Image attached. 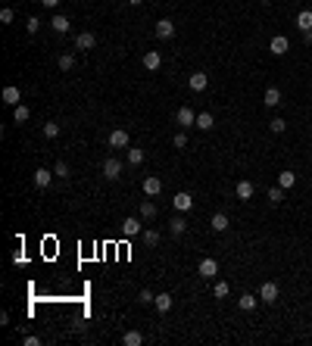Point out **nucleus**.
Here are the masks:
<instances>
[{"label": "nucleus", "instance_id": "obj_11", "mask_svg": "<svg viewBox=\"0 0 312 346\" xmlns=\"http://www.w3.org/2000/svg\"><path fill=\"white\" fill-rule=\"evenodd\" d=\"M3 103L6 106H19L22 103V91L16 88V84H6V88H3Z\"/></svg>", "mask_w": 312, "mask_h": 346}, {"label": "nucleus", "instance_id": "obj_9", "mask_svg": "<svg viewBox=\"0 0 312 346\" xmlns=\"http://www.w3.org/2000/svg\"><path fill=\"white\" fill-rule=\"evenodd\" d=\"M109 147H116V150H128V131H125V128H116L113 134H109Z\"/></svg>", "mask_w": 312, "mask_h": 346}, {"label": "nucleus", "instance_id": "obj_33", "mask_svg": "<svg viewBox=\"0 0 312 346\" xmlns=\"http://www.w3.org/2000/svg\"><path fill=\"white\" fill-rule=\"evenodd\" d=\"M53 175H56V178H63V181H69V165H66L63 159H60V162L53 165Z\"/></svg>", "mask_w": 312, "mask_h": 346}, {"label": "nucleus", "instance_id": "obj_25", "mask_svg": "<svg viewBox=\"0 0 312 346\" xmlns=\"http://www.w3.org/2000/svg\"><path fill=\"white\" fill-rule=\"evenodd\" d=\"M213 125H216L213 113H200V115H197V125H193V128H200V131H209Z\"/></svg>", "mask_w": 312, "mask_h": 346}, {"label": "nucleus", "instance_id": "obj_12", "mask_svg": "<svg viewBox=\"0 0 312 346\" xmlns=\"http://www.w3.org/2000/svg\"><path fill=\"white\" fill-rule=\"evenodd\" d=\"M94 44H97L94 31H81V35H75V47H78V50H94Z\"/></svg>", "mask_w": 312, "mask_h": 346}, {"label": "nucleus", "instance_id": "obj_2", "mask_svg": "<svg viewBox=\"0 0 312 346\" xmlns=\"http://www.w3.org/2000/svg\"><path fill=\"white\" fill-rule=\"evenodd\" d=\"M197 275L200 277H203V281H213V277L218 275V262H216V259H200V265H197Z\"/></svg>", "mask_w": 312, "mask_h": 346}, {"label": "nucleus", "instance_id": "obj_32", "mask_svg": "<svg viewBox=\"0 0 312 346\" xmlns=\"http://www.w3.org/2000/svg\"><path fill=\"white\" fill-rule=\"evenodd\" d=\"M44 138H47V140L60 138V125H56V122H44Z\"/></svg>", "mask_w": 312, "mask_h": 346}, {"label": "nucleus", "instance_id": "obj_41", "mask_svg": "<svg viewBox=\"0 0 312 346\" xmlns=\"http://www.w3.org/2000/svg\"><path fill=\"white\" fill-rule=\"evenodd\" d=\"M22 343H25V346H41V337H35V334H28V337H25Z\"/></svg>", "mask_w": 312, "mask_h": 346}, {"label": "nucleus", "instance_id": "obj_42", "mask_svg": "<svg viewBox=\"0 0 312 346\" xmlns=\"http://www.w3.org/2000/svg\"><path fill=\"white\" fill-rule=\"evenodd\" d=\"M303 41H306V44L312 47V28H309V31H303Z\"/></svg>", "mask_w": 312, "mask_h": 346}, {"label": "nucleus", "instance_id": "obj_26", "mask_svg": "<svg viewBox=\"0 0 312 346\" xmlns=\"http://www.w3.org/2000/svg\"><path fill=\"white\" fill-rule=\"evenodd\" d=\"M297 28H300V31H309V28H312V10L297 13Z\"/></svg>", "mask_w": 312, "mask_h": 346}, {"label": "nucleus", "instance_id": "obj_10", "mask_svg": "<svg viewBox=\"0 0 312 346\" xmlns=\"http://www.w3.org/2000/svg\"><path fill=\"white\" fill-rule=\"evenodd\" d=\"M53 178H56V175L50 172V168H38V172L31 175V181H35V187H41V190H44V187H50V181H53Z\"/></svg>", "mask_w": 312, "mask_h": 346}, {"label": "nucleus", "instance_id": "obj_43", "mask_svg": "<svg viewBox=\"0 0 312 346\" xmlns=\"http://www.w3.org/2000/svg\"><path fill=\"white\" fill-rule=\"evenodd\" d=\"M41 3H44V6H50V10H53V6H60V0H41Z\"/></svg>", "mask_w": 312, "mask_h": 346}, {"label": "nucleus", "instance_id": "obj_7", "mask_svg": "<svg viewBox=\"0 0 312 346\" xmlns=\"http://www.w3.org/2000/svg\"><path fill=\"white\" fill-rule=\"evenodd\" d=\"M206 84H209V75H206V72H193L191 78H188V88L193 91V94H200V91H206Z\"/></svg>", "mask_w": 312, "mask_h": 346}, {"label": "nucleus", "instance_id": "obj_23", "mask_svg": "<svg viewBox=\"0 0 312 346\" xmlns=\"http://www.w3.org/2000/svg\"><path fill=\"white\" fill-rule=\"evenodd\" d=\"M168 231H172V234H175V237H181V234H184V231H188V222H184V218H181V215H175V218H172V222H168Z\"/></svg>", "mask_w": 312, "mask_h": 346}, {"label": "nucleus", "instance_id": "obj_35", "mask_svg": "<svg viewBox=\"0 0 312 346\" xmlns=\"http://www.w3.org/2000/svg\"><path fill=\"white\" fill-rule=\"evenodd\" d=\"M268 128H272L275 134H284V128H288V122H284L281 115H278V119H272V122H268Z\"/></svg>", "mask_w": 312, "mask_h": 346}, {"label": "nucleus", "instance_id": "obj_15", "mask_svg": "<svg viewBox=\"0 0 312 346\" xmlns=\"http://www.w3.org/2000/svg\"><path fill=\"white\" fill-rule=\"evenodd\" d=\"M159 66H163V56H159V50H147V53H144V69H147V72H156Z\"/></svg>", "mask_w": 312, "mask_h": 346}, {"label": "nucleus", "instance_id": "obj_13", "mask_svg": "<svg viewBox=\"0 0 312 346\" xmlns=\"http://www.w3.org/2000/svg\"><path fill=\"white\" fill-rule=\"evenodd\" d=\"M153 31H156V38H159V41H168V38L175 35V22H168V19H159Z\"/></svg>", "mask_w": 312, "mask_h": 346}, {"label": "nucleus", "instance_id": "obj_38", "mask_svg": "<svg viewBox=\"0 0 312 346\" xmlns=\"http://www.w3.org/2000/svg\"><path fill=\"white\" fill-rule=\"evenodd\" d=\"M13 19H16V13L10 10V6H3V10H0V22H3V25H10Z\"/></svg>", "mask_w": 312, "mask_h": 346}, {"label": "nucleus", "instance_id": "obj_46", "mask_svg": "<svg viewBox=\"0 0 312 346\" xmlns=\"http://www.w3.org/2000/svg\"><path fill=\"white\" fill-rule=\"evenodd\" d=\"M293 3H297V0H293Z\"/></svg>", "mask_w": 312, "mask_h": 346}, {"label": "nucleus", "instance_id": "obj_6", "mask_svg": "<svg viewBox=\"0 0 312 346\" xmlns=\"http://www.w3.org/2000/svg\"><path fill=\"white\" fill-rule=\"evenodd\" d=\"M268 50H272V56H284L290 50V41L284 38V35H275L272 41H268Z\"/></svg>", "mask_w": 312, "mask_h": 346}, {"label": "nucleus", "instance_id": "obj_45", "mask_svg": "<svg viewBox=\"0 0 312 346\" xmlns=\"http://www.w3.org/2000/svg\"><path fill=\"white\" fill-rule=\"evenodd\" d=\"M259 3H272V0H259Z\"/></svg>", "mask_w": 312, "mask_h": 346}, {"label": "nucleus", "instance_id": "obj_20", "mask_svg": "<svg viewBox=\"0 0 312 346\" xmlns=\"http://www.w3.org/2000/svg\"><path fill=\"white\" fill-rule=\"evenodd\" d=\"M209 225H213V231H218V234L228 231V215H225V212H216L213 218H209Z\"/></svg>", "mask_w": 312, "mask_h": 346}, {"label": "nucleus", "instance_id": "obj_30", "mask_svg": "<svg viewBox=\"0 0 312 346\" xmlns=\"http://www.w3.org/2000/svg\"><path fill=\"white\" fill-rule=\"evenodd\" d=\"M128 162L141 165V162H144V150H141V147H128Z\"/></svg>", "mask_w": 312, "mask_h": 346}, {"label": "nucleus", "instance_id": "obj_36", "mask_svg": "<svg viewBox=\"0 0 312 346\" xmlns=\"http://www.w3.org/2000/svg\"><path fill=\"white\" fill-rule=\"evenodd\" d=\"M72 66H75V56H72V53H63V56H60V69H63V72H69Z\"/></svg>", "mask_w": 312, "mask_h": 346}, {"label": "nucleus", "instance_id": "obj_16", "mask_svg": "<svg viewBox=\"0 0 312 346\" xmlns=\"http://www.w3.org/2000/svg\"><path fill=\"white\" fill-rule=\"evenodd\" d=\"M263 103H265L268 109H275L278 103H281V91H278L275 84H268V88H265V97H263Z\"/></svg>", "mask_w": 312, "mask_h": 346}, {"label": "nucleus", "instance_id": "obj_14", "mask_svg": "<svg viewBox=\"0 0 312 346\" xmlns=\"http://www.w3.org/2000/svg\"><path fill=\"white\" fill-rule=\"evenodd\" d=\"M234 193H238V200H243V203H247V200H253V193H256V187H253V181H238V187H234Z\"/></svg>", "mask_w": 312, "mask_h": 346}, {"label": "nucleus", "instance_id": "obj_17", "mask_svg": "<svg viewBox=\"0 0 312 346\" xmlns=\"http://www.w3.org/2000/svg\"><path fill=\"white\" fill-rule=\"evenodd\" d=\"M293 184H297V175L290 172V168H284V172H278V187H284V190H290Z\"/></svg>", "mask_w": 312, "mask_h": 346}, {"label": "nucleus", "instance_id": "obj_21", "mask_svg": "<svg viewBox=\"0 0 312 346\" xmlns=\"http://www.w3.org/2000/svg\"><path fill=\"white\" fill-rule=\"evenodd\" d=\"M28 115H31V109L25 106V103H19V106H13V122H16V125L28 122Z\"/></svg>", "mask_w": 312, "mask_h": 346}, {"label": "nucleus", "instance_id": "obj_44", "mask_svg": "<svg viewBox=\"0 0 312 346\" xmlns=\"http://www.w3.org/2000/svg\"><path fill=\"white\" fill-rule=\"evenodd\" d=\"M128 3H131V6H141V3H144V0H128Z\"/></svg>", "mask_w": 312, "mask_h": 346}, {"label": "nucleus", "instance_id": "obj_31", "mask_svg": "<svg viewBox=\"0 0 312 346\" xmlns=\"http://www.w3.org/2000/svg\"><path fill=\"white\" fill-rule=\"evenodd\" d=\"M144 247H159V231L147 228V231H144Z\"/></svg>", "mask_w": 312, "mask_h": 346}, {"label": "nucleus", "instance_id": "obj_37", "mask_svg": "<svg viewBox=\"0 0 312 346\" xmlns=\"http://www.w3.org/2000/svg\"><path fill=\"white\" fill-rule=\"evenodd\" d=\"M38 28H41V19H38V16H31V19L25 22V31H28V35H38Z\"/></svg>", "mask_w": 312, "mask_h": 346}, {"label": "nucleus", "instance_id": "obj_5", "mask_svg": "<svg viewBox=\"0 0 312 346\" xmlns=\"http://www.w3.org/2000/svg\"><path fill=\"white\" fill-rule=\"evenodd\" d=\"M175 122H178L181 128H193V125H197V115H193L191 106H181L178 113H175Z\"/></svg>", "mask_w": 312, "mask_h": 346}, {"label": "nucleus", "instance_id": "obj_18", "mask_svg": "<svg viewBox=\"0 0 312 346\" xmlns=\"http://www.w3.org/2000/svg\"><path fill=\"white\" fill-rule=\"evenodd\" d=\"M159 190H163V181H159L156 175H150V178H144V193H147V197H156Z\"/></svg>", "mask_w": 312, "mask_h": 346}, {"label": "nucleus", "instance_id": "obj_29", "mask_svg": "<svg viewBox=\"0 0 312 346\" xmlns=\"http://www.w3.org/2000/svg\"><path fill=\"white\" fill-rule=\"evenodd\" d=\"M228 293H231V287L225 284V281H216V284H213V297H216V300H225Z\"/></svg>", "mask_w": 312, "mask_h": 346}, {"label": "nucleus", "instance_id": "obj_24", "mask_svg": "<svg viewBox=\"0 0 312 346\" xmlns=\"http://www.w3.org/2000/svg\"><path fill=\"white\" fill-rule=\"evenodd\" d=\"M256 302H259V297H253V293H243V297L238 300V306H240V312H253V309H256Z\"/></svg>", "mask_w": 312, "mask_h": 346}, {"label": "nucleus", "instance_id": "obj_27", "mask_svg": "<svg viewBox=\"0 0 312 346\" xmlns=\"http://www.w3.org/2000/svg\"><path fill=\"white\" fill-rule=\"evenodd\" d=\"M122 343L125 346H144V334H141V331H128L122 337Z\"/></svg>", "mask_w": 312, "mask_h": 346}, {"label": "nucleus", "instance_id": "obj_40", "mask_svg": "<svg viewBox=\"0 0 312 346\" xmlns=\"http://www.w3.org/2000/svg\"><path fill=\"white\" fill-rule=\"evenodd\" d=\"M138 300H141V302H144V306H147V302H153V300H156V293H150L147 287H144V290H141V297H138Z\"/></svg>", "mask_w": 312, "mask_h": 346}, {"label": "nucleus", "instance_id": "obj_28", "mask_svg": "<svg viewBox=\"0 0 312 346\" xmlns=\"http://www.w3.org/2000/svg\"><path fill=\"white\" fill-rule=\"evenodd\" d=\"M141 218H144V222H153V218H156V206L150 203V200L141 203Z\"/></svg>", "mask_w": 312, "mask_h": 346}, {"label": "nucleus", "instance_id": "obj_34", "mask_svg": "<svg viewBox=\"0 0 312 346\" xmlns=\"http://www.w3.org/2000/svg\"><path fill=\"white\" fill-rule=\"evenodd\" d=\"M281 200H284V187H268V203H281Z\"/></svg>", "mask_w": 312, "mask_h": 346}, {"label": "nucleus", "instance_id": "obj_1", "mask_svg": "<svg viewBox=\"0 0 312 346\" xmlns=\"http://www.w3.org/2000/svg\"><path fill=\"white\" fill-rule=\"evenodd\" d=\"M103 178L106 181H119L122 178V162L116 156H106L103 159Z\"/></svg>", "mask_w": 312, "mask_h": 346}, {"label": "nucleus", "instance_id": "obj_19", "mask_svg": "<svg viewBox=\"0 0 312 346\" xmlns=\"http://www.w3.org/2000/svg\"><path fill=\"white\" fill-rule=\"evenodd\" d=\"M172 297H168V293H156V300H153V306H156V312H163V315H166V312L168 309H172Z\"/></svg>", "mask_w": 312, "mask_h": 346}, {"label": "nucleus", "instance_id": "obj_22", "mask_svg": "<svg viewBox=\"0 0 312 346\" xmlns=\"http://www.w3.org/2000/svg\"><path fill=\"white\" fill-rule=\"evenodd\" d=\"M50 28H53L56 35H69V19H66V16H53V22H50Z\"/></svg>", "mask_w": 312, "mask_h": 346}, {"label": "nucleus", "instance_id": "obj_39", "mask_svg": "<svg viewBox=\"0 0 312 346\" xmlns=\"http://www.w3.org/2000/svg\"><path fill=\"white\" fill-rule=\"evenodd\" d=\"M172 143H175L178 150H184V147H188V134H184V131H178V134L172 138Z\"/></svg>", "mask_w": 312, "mask_h": 346}, {"label": "nucleus", "instance_id": "obj_8", "mask_svg": "<svg viewBox=\"0 0 312 346\" xmlns=\"http://www.w3.org/2000/svg\"><path fill=\"white\" fill-rule=\"evenodd\" d=\"M172 206L178 209V212H188V209H193V197L188 190H178V193H175V200H172Z\"/></svg>", "mask_w": 312, "mask_h": 346}, {"label": "nucleus", "instance_id": "obj_4", "mask_svg": "<svg viewBox=\"0 0 312 346\" xmlns=\"http://www.w3.org/2000/svg\"><path fill=\"white\" fill-rule=\"evenodd\" d=\"M259 302H265V306L278 302V284L275 281H265L263 287H259Z\"/></svg>", "mask_w": 312, "mask_h": 346}, {"label": "nucleus", "instance_id": "obj_3", "mask_svg": "<svg viewBox=\"0 0 312 346\" xmlns=\"http://www.w3.org/2000/svg\"><path fill=\"white\" fill-rule=\"evenodd\" d=\"M141 222H144L141 215H131V218H125V222H122V234H125V237H138V234H144V228H141Z\"/></svg>", "mask_w": 312, "mask_h": 346}]
</instances>
